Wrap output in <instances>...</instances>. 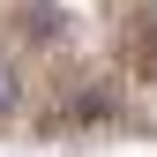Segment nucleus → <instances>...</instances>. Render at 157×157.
I'll use <instances>...</instances> for the list:
<instances>
[{"instance_id":"f257e3e1","label":"nucleus","mask_w":157,"mask_h":157,"mask_svg":"<svg viewBox=\"0 0 157 157\" xmlns=\"http://www.w3.org/2000/svg\"><path fill=\"white\" fill-rule=\"evenodd\" d=\"M15 105H23V82H15V67H8V60H0V120H8V112H15Z\"/></svg>"}]
</instances>
